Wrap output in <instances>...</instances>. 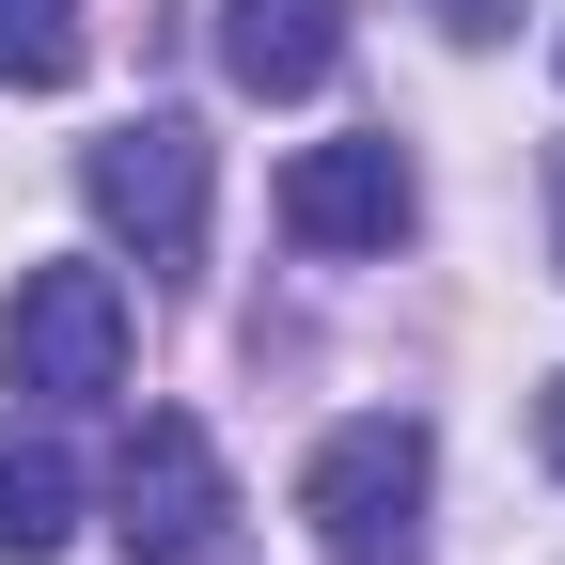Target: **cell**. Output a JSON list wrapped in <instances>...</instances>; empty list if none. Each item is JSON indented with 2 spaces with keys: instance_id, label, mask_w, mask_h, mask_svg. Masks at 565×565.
Here are the masks:
<instances>
[{
  "instance_id": "5b68a950",
  "label": "cell",
  "mask_w": 565,
  "mask_h": 565,
  "mask_svg": "<svg viewBox=\"0 0 565 565\" xmlns=\"http://www.w3.org/2000/svg\"><path fill=\"white\" fill-rule=\"evenodd\" d=\"M424 221V173H408V141L377 126V141H315L299 173H282V236L299 252H393Z\"/></svg>"
},
{
  "instance_id": "8992f818",
  "label": "cell",
  "mask_w": 565,
  "mask_h": 565,
  "mask_svg": "<svg viewBox=\"0 0 565 565\" xmlns=\"http://www.w3.org/2000/svg\"><path fill=\"white\" fill-rule=\"evenodd\" d=\"M345 63V17L330 0H221V79L236 95H315Z\"/></svg>"
},
{
  "instance_id": "52a82bcc",
  "label": "cell",
  "mask_w": 565,
  "mask_h": 565,
  "mask_svg": "<svg viewBox=\"0 0 565 565\" xmlns=\"http://www.w3.org/2000/svg\"><path fill=\"white\" fill-rule=\"evenodd\" d=\"M63 534H79V471H63V440H17V424H0V550L47 565Z\"/></svg>"
},
{
  "instance_id": "9c48e42d",
  "label": "cell",
  "mask_w": 565,
  "mask_h": 565,
  "mask_svg": "<svg viewBox=\"0 0 565 565\" xmlns=\"http://www.w3.org/2000/svg\"><path fill=\"white\" fill-rule=\"evenodd\" d=\"M519 17V0H440V32H503Z\"/></svg>"
},
{
  "instance_id": "3957f363",
  "label": "cell",
  "mask_w": 565,
  "mask_h": 565,
  "mask_svg": "<svg viewBox=\"0 0 565 565\" xmlns=\"http://www.w3.org/2000/svg\"><path fill=\"white\" fill-rule=\"evenodd\" d=\"M221 519H236L221 440H204L189 408H141L126 456H110V534H126L141 565H189V550H221Z\"/></svg>"
},
{
  "instance_id": "277c9868",
  "label": "cell",
  "mask_w": 565,
  "mask_h": 565,
  "mask_svg": "<svg viewBox=\"0 0 565 565\" xmlns=\"http://www.w3.org/2000/svg\"><path fill=\"white\" fill-rule=\"evenodd\" d=\"M79 189H95V221H110L141 267H204V126H189V110L110 126L95 158H79Z\"/></svg>"
},
{
  "instance_id": "6da1fadb",
  "label": "cell",
  "mask_w": 565,
  "mask_h": 565,
  "mask_svg": "<svg viewBox=\"0 0 565 565\" xmlns=\"http://www.w3.org/2000/svg\"><path fill=\"white\" fill-rule=\"evenodd\" d=\"M424 424L408 408H362V424H330L315 471H299V519L330 565H424Z\"/></svg>"
},
{
  "instance_id": "ba28073f",
  "label": "cell",
  "mask_w": 565,
  "mask_h": 565,
  "mask_svg": "<svg viewBox=\"0 0 565 565\" xmlns=\"http://www.w3.org/2000/svg\"><path fill=\"white\" fill-rule=\"evenodd\" d=\"M79 0H0V79H17V95H63V79H79Z\"/></svg>"
},
{
  "instance_id": "7a4b0ae2",
  "label": "cell",
  "mask_w": 565,
  "mask_h": 565,
  "mask_svg": "<svg viewBox=\"0 0 565 565\" xmlns=\"http://www.w3.org/2000/svg\"><path fill=\"white\" fill-rule=\"evenodd\" d=\"M126 345H141V315H126L110 267H32L17 315H0V362H17V393H47V408L126 393Z\"/></svg>"
},
{
  "instance_id": "30bf717a",
  "label": "cell",
  "mask_w": 565,
  "mask_h": 565,
  "mask_svg": "<svg viewBox=\"0 0 565 565\" xmlns=\"http://www.w3.org/2000/svg\"><path fill=\"white\" fill-rule=\"evenodd\" d=\"M534 440H550V471H565V377H550V393H534Z\"/></svg>"
}]
</instances>
